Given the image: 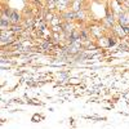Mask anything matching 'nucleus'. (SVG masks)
<instances>
[{
    "label": "nucleus",
    "mask_w": 129,
    "mask_h": 129,
    "mask_svg": "<svg viewBox=\"0 0 129 129\" xmlns=\"http://www.w3.org/2000/svg\"><path fill=\"white\" fill-rule=\"evenodd\" d=\"M119 23L121 26H128L129 25V14L128 13H121L119 16Z\"/></svg>",
    "instance_id": "f257e3e1"
},
{
    "label": "nucleus",
    "mask_w": 129,
    "mask_h": 129,
    "mask_svg": "<svg viewBox=\"0 0 129 129\" xmlns=\"http://www.w3.org/2000/svg\"><path fill=\"white\" fill-rule=\"evenodd\" d=\"M10 22H12V25H18L21 22V16L17 13V12H12V14H10Z\"/></svg>",
    "instance_id": "f03ea898"
},
{
    "label": "nucleus",
    "mask_w": 129,
    "mask_h": 129,
    "mask_svg": "<svg viewBox=\"0 0 129 129\" xmlns=\"http://www.w3.org/2000/svg\"><path fill=\"white\" fill-rule=\"evenodd\" d=\"M62 17L66 21H72L74 18H76V12H75V10H72V12H64L62 14Z\"/></svg>",
    "instance_id": "7ed1b4c3"
},
{
    "label": "nucleus",
    "mask_w": 129,
    "mask_h": 129,
    "mask_svg": "<svg viewBox=\"0 0 129 129\" xmlns=\"http://www.w3.org/2000/svg\"><path fill=\"white\" fill-rule=\"evenodd\" d=\"M116 2H117V3H120V4H123V3L125 2V0H116Z\"/></svg>",
    "instance_id": "20e7f679"
}]
</instances>
